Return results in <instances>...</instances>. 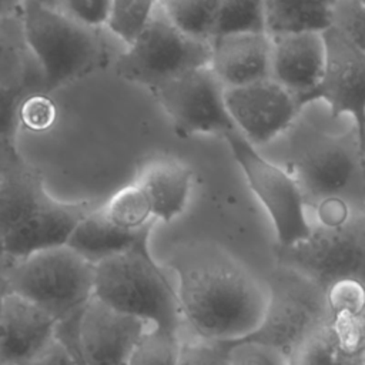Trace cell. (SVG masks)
<instances>
[{
    "instance_id": "7",
    "label": "cell",
    "mask_w": 365,
    "mask_h": 365,
    "mask_svg": "<svg viewBox=\"0 0 365 365\" xmlns=\"http://www.w3.org/2000/svg\"><path fill=\"white\" fill-rule=\"evenodd\" d=\"M211 40L180 30L160 4L141 34L115 63L117 74L150 90L187 71L210 66Z\"/></svg>"
},
{
    "instance_id": "35",
    "label": "cell",
    "mask_w": 365,
    "mask_h": 365,
    "mask_svg": "<svg viewBox=\"0 0 365 365\" xmlns=\"http://www.w3.org/2000/svg\"><path fill=\"white\" fill-rule=\"evenodd\" d=\"M43 94L36 93L29 96L21 106V123H26L27 127L43 128L53 120L54 107Z\"/></svg>"
},
{
    "instance_id": "16",
    "label": "cell",
    "mask_w": 365,
    "mask_h": 365,
    "mask_svg": "<svg viewBox=\"0 0 365 365\" xmlns=\"http://www.w3.org/2000/svg\"><path fill=\"white\" fill-rule=\"evenodd\" d=\"M58 324L46 309L7 291L0 308V364L26 365L56 338Z\"/></svg>"
},
{
    "instance_id": "36",
    "label": "cell",
    "mask_w": 365,
    "mask_h": 365,
    "mask_svg": "<svg viewBox=\"0 0 365 365\" xmlns=\"http://www.w3.org/2000/svg\"><path fill=\"white\" fill-rule=\"evenodd\" d=\"M23 158L16 147V140L0 135V180L10 168H13Z\"/></svg>"
},
{
    "instance_id": "40",
    "label": "cell",
    "mask_w": 365,
    "mask_h": 365,
    "mask_svg": "<svg viewBox=\"0 0 365 365\" xmlns=\"http://www.w3.org/2000/svg\"><path fill=\"white\" fill-rule=\"evenodd\" d=\"M9 265H10V262L0 254V275L4 274V271L9 268Z\"/></svg>"
},
{
    "instance_id": "19",
    "label": "cell",
    "mask_w": 365,
    "mask_h": 365,
    "mask_svg": "<svg viewBox=\"0 0 365 365\" xmlns=\"http://www.w3.org/2000/svg\"><path fill=\"white\" fill-rule=\"evenodd\" d=\"M147 194L155 220L170 222L187 207L192 174L173 155H154L138 165L134 180Z\"/></svg>"
},
{
    "instance_id": "8",
    "label": "cell",
    "mask_w": 365,
    "mask_h": 365,
    "mask_svg": "<svg viewBox=\"0 0 365 365\" xmlns=\"http://www.w3.org/2000/svg\"><path fill=\"white\" fill-rule=\"evenodd\" d=\"M222 137L242 170L251 191L272 221L277 237L275 247H292L308 238L312 222L307 215V204L294 177L265 158L237 128Z\"/></svg>"
},
{
    "instance_id": "33",
    "label": "cell",
    "mask_w": 365,
    "mask_h": 365,
    "mask_svg": "<svg viewBox=\"0 0 365 365\" xmlns=\"http://www.w3.org/2000/svg\"><path fill=\"white\" fill-rule=\"evenodd\" d=\"M227 346L231 365H288L287 356L268 344L242 339Z\"/></svg>"
},
{
    "instance_id": "22",
    "label": "cell",
    "mask_w": 365,
    "mask_h": 365,
    "mask_svg": "<svg viewBox=\"0 0 365 365\" xmlns=\"http://www.w3.org/2000/svg\"><path fill=\"white\" fill-rule=\"evenodd\" d=\"M339 0H264L265 31L279 36L288 33H324L332 26Z\"/></svg>"
},
{
    "instance_id": "6",
    "label": "cell",
    "mask_w": 365,
    "mask_h": 365,
    "mask_svg": "<svg viewBox=\"0 0 365 365\" xmlns=\"http://www.w3.org/2000/svg\"><path fill=\"white\" fill-rule=\"evenodd\" d=\"M278 267L307 278L322 291L339 282H358L365 287V215L336 224H312L304 241L275 247Z\"/></svg>"
},
{
    "instance_id": "5",
    "label": "cell",
    "mask_w": 365,
    "mask_h": 365,
    "mask_svg": "<svg viewBox=\"0 0 365 365\" xmlns=\"http://www.w3.org/2000/svg\"><path fill=\"white\" fill-rule=\"evenodd\" d=\"M20 20L26 44L38 66L44 93L84 76L98 61L101 44L97 30L58 9L26 0Z\"/></svg>"
},
{
    "instance_id": "17",
    "label": "cell",
    "mask_w": 365,
    "mask_h": 365,
    "mask_svg": "<svg viewBox=\"0 0 365 365\" xmlns=\"http://www.w3.org/2000/svg\"><path fill=\"white\" fill-rule=\"evenodd\" d=\"M90 210L93 207L87 201L64 202L50 197L0 242V254L11 264L34 252L66 245L77 224Z\"/></svg>"
},
{
    "instance_id": "42",
    "label": "cell",
    "mask_w": 365,
    "mask_h": 365,
    "mask_svg": "<svg viewBox=\"0 0 365 365\" xmlns=\"http://www.w3.org/2000/svg\"><path fill=\"white\" fill-rule=\"evenodd\" d=\"M0 365H9V364H0Z\"/></svg>"
},
{
    "instance_id": "11",
    "label": "cell",
    "mask_w": 365,
    "mask_h": 365,
    "mask_svg": "<svg viewBox=\"0 0 365 365\" xmlns=\"http://www.w3.org/2000/svg\"><path fill=\"white\" fill-rule=\"evenodd\" d=\"M224 100L235 128L255 148L288 131L302 111L297 98L272 78L225 88Z\"/></svg>"
},
{
    "instance_id": "34",
    "label": "cell",
    "mask_w": 365,
    "mask_h": 365,
    "mask_svg": "<svg viewBox=\"0 0 365 365\" xmlns=\"http://www.w3.org/2000/svg\"><path fill=\"white\" fill-rule=\"evenodd\" d=\"M111 0H61L58 10L73 20L90 27H106Z\"/></svg>"
},
{
    "instance_id": "10",
    "label": "cell",
    "mask_w": 365,
    "mask_h": 365,
    "mask_svg": "<svg viewBox=\"0 0 365 365\" xmlns=\"http://www.w3.org/2000/svg\"><path fill=\"white\" fill-rule=\"evenodd\" d=\"M151 91L180 133L224 135L235 130L225 107V88L210 66L187 71Z\"/></svg>"
},
{
    "instance_id": "29",
    "label": "cell",
    "mask_w": 365,
    "mask_h": 365,
    "mask_svg": "<svg viewBox=\"0 0 365 365\" xmlns=\"http://www.w3.org/2000/svg\"><path fill=\"white\" fill-rule=\"evenodd\" d=\"M78 315L60 322L56 338L26 365H83L76 341Z\"/></svg>"
},
{
    "instance_id": "13",
    "label": "cell",
    "mask_w": 365,
    "mask_h": 365,
    "mask_svg": "<svg viewBox=\"0 0 365 365\" xmlns=\"http://www.w3.org/2000/svg\"><path fill=\"white\" fill-rule=\"evenodd\" d=\"M328 308V319L288 352V365H365V305Z\"/></svg>"
},
{
    "instance_id": "37",
    "label": "cell",
    "mask_w": 365,
    "mask_h": 365,
    "mask_svg": "<svg viewBox=\"0 0 365 365\" xmlns=\"http://www.w3.org/2000/svg\"><path fill=\"white\" fill-rule=\"evenodd\" d=\"M26 0H0V19L17 16Z\"/></svg>"
},
{
    "instance_id": "41",
    "label": "cell",
    "mask_w": 365,
    "mask_h": 365,
    "mask_svg": "<svg viewBox=\"0 0 365 365\" xmlns=\"http://www.w3.org/2000/svg\"><path fill=\"white\" fill-rule=\"evenodd\" d=\"M361 147H362V154H364V158H365V125H364V134H362V138H361Z\"/></svg>"
},
{
    "instance_id": "27",
    "label": "cell",
    "mask_w": 365,
    "mask_h": 365,
    "mask_svg": "<svg viewBox=\"0 0 365 365\" xmlns=\"http://www.w3.org/2000/svg\"><path fill=\"white\" fill-rule=\"evenodd\" d=\"M158 7V0H111L106 27L130 46L147 27Z\"/></svg>"
},
{
    "instance_id": "23",
    "label": "cell",
    "mask_w": 365,
    "mask_h": 365,
    "mask_svg": "<svg viewBox=\"0 0 365 365\" xmlns=\"http://www.w3.org/2000/svg\"><path fill=\"white\" fill-rule=\"evenodd\" d=\"M27 83H38L43 87L38 66L24 40L20 14L3 17L0 19V86Z\"/></svg>"
},
{
    "instance_id": "1",
    "label": "cell",
    "mask_w": 365,
    "mask_h": 365,
    "mask_svg": "<svg viewBox=\"0 0 365 365\" xmlns=\"http://www.w3.org/2000/svg\"><path fill=\"white\" fill-rule=\"evenodd\" d=\"M170 267L184 325L192 336L232 344L254 335L269 305L268 281L210 244L177 250Z\"/></svg>"
},
{
    "instance_id": "14",
    "label": "cell",
    "mask_w": 365,
    "mask_h": 365,
    "mask_svg": "<svg viewBox=\"0 0 365 365\" xmlns=\"http://www.w3.org/2000/svg\"><path fill=\"white\" fill-rule=\"evenodd\" d=\"M138 318L120 312L93 297L77 319V349L84 365H128L147 329Z\"/></svg>"
},
{
    "instance_id": "15",
    "label": "cell",
    "mask_w": 365,
    "mask_h": 365,
    "mask_svg": "<svg viewBox=\"0 0 365 365\" xmlns=\"http://www.w3.org/2000/svg\"><path fill=\"white\" fill-rule=\"evenodd\" d=\"M271 78L289 91L304 108L319 86L327 61L322 33L302 31L272 36Z\"/></svg>"
},
{
    "instance_id": "31",
    "label": "cell",
    "mask_w": 365,
    "mask_h": 365,
    "mask_svg": "<svg viewBox=\"0 0 365 365\" xmlns=\"http://www.w3.org/2000/svg\"><path fill=\"white\" fill-rule=\"evenodd\" d=\"M331 27L365 53V3L359 0H339L334 10Z\"/></svg>"
},
{
    "instance_id": "9",
    "label": "cell",
    "mask_w": 365,
    "mask_h": 365,
    "mask_svg": "<svg viewBox=\"0 0 365 365\" xmlns=\"http://www.w3.org/2000/svg\"><path fill=\"white\" fill-rule=\"evenodd\" d=\"M269 305L259 329L250 341L268 344L285 356L312 329L329 317L327 292L287 268L268 279Z\"/></svg>"
},
{
    "instance_id": "26",
    "label": "cell",
    "mask_w": 365,
    "mask_h": 365,
    "mask_svg": "<svg viewBox=\"0 0 365 365\" xmlns=\"http://www.w3.org/2000/svg\"><path fill=\"white\" fill-rule=\"evenodd\" d=\"M267 33L264 0H220L214 36Z\"/></svg>"
},
{
    "instance_id": "30",
    "label": "cell",
    "mask_w": 365,
    "mask_h": 365,
    "mask_svg": "<svg viewBox=\"0 0 365 365\" xmlns=\"http://www.w3.org/2000/svg\"><path fill=\"white\" fill-rule=\"evenodd\" d=\"M36 93H44L41 84L27 83L19 86H0V135L16 140L21 123V106Z\"/></svg>"
},
{
    "instance_id": "20",
    "label": "cell",
    "mask_w": 365,
    "mask_h": 365,
    "mask_svg": "<svg viewBox=\"0 0 365 365\" xmlns=\"http://www.w3.org/2000/svg\"><path fill=\"white\" fill-rule=\"evenodd\" d=\"M50 197L40 173L24 160L10 168L0 180V242Z\"/></svg>"
},
{
    "instance_id": "12",
    "label": "cell",
    "mask_w": 365,
    "mask_h": 365,
    "mask_svg": "<svg viewBox=\"0 0 365 365\" xmlns=\"http://www.w3.org/2000/svg\"><path fill=\"white\" fill-rule=\"evenodd\" d=\"M322 34L327 46L325 70L307 106L322 101L328 106L331 117H351L361 140L365 125V53L334 27Z\"/></svg>"
},
{
    "instance_id": "24",
    "label": "cell",
    "mask_w": 365,
    "mask_h": 365,
    "mask_svg": "<svg viewBox=\"0 0 365 365\" xmlns=\"http://www.w3.org/2000/svg\"><path fill=\"white\" fill-rule=\"evenodd\" d=\"M101 208L113 225L127 232L143 231L155 220L147 194L135 181L115 191Z\"/></svg>"
},
{
    "instance_id": "4",
    "label": "cell",
    "mask_w": 365,
    "mask_h": 365,
    "mask_svg": "<svg viewBox=\"0 0 365 365\" xmlns=\"http://www.w3.org/2000/svg\"><path fill=\"white\" fill-rule=\"evenodd\" d=\"M3 277L10 292L46 309L58 322L78 315L94 297V264L68 245L14 261Z\"/></svg>"
},
{
    "instance_id": "25",
    "label": "cell",
    "mask_w": 365,
    "mask_h": 365,
    "mask_svg": "<svg viewBox=\"0 0 365 365\" xmlns=\"http://www.w3.org/2000/svg\"><path fill=\"white\" fill-rule=\"evenodd\" d=\"M165 16L185 34L211 40L220 0H158Z\"/></svg>"
},
{
    "instance_id": "39",
    "label": "cell",
    "mask_w": 365,
    "mask_h": 365,
    "mask_svg": "<svg viewBox=\"0 0 365 365\" xmlns=\"http://www.w3.org/2000/svg\"><path fill=\"white\" fill-rule=\"evenodd\" d=\"M9 289H7V285H6V281H4V277H3V274L0 275V308H1V304H3V298H4V295H6V292H7Z\"/></svg>"
},
{
    "instance_id": "21",
    "label": "cell",
    "mask_w": 365,
    "mask_h": 365,
    "mask_svg": "<svg viewBox=\"0 0 365 365\" xmlns=\"http://www.w3.org/2000/svg\"><path fill=\"white\" fill-rule=\"evenodd\" d=\"M151 228L153 225L138 232L123 231L107 220L100 205L90 210L81 218L66 245L77 251L90 262L97 264L107 257L125 251L135 244L148 240Z\"/></svg>"
},
{
    "instance_id": "28",
    "label": "cell",
    "mask_w": 365,
    "mask_h": 365,
    "mask_svg": "<svg viewBox=\"0 0 365 365\" xmlns=\"http://www.w3.org/2000/svg\"><path fill=\"white\" fill-rule=\"evenodd\" d=\"M181 335L147 328L135 345L128 365H177Z\"/></svg>"
},
{
    "instance_id": "18",
    "label": "cell",
    "mask_w": 365,
    "mask_h": 365,
    "mask_svg": "<svg viewBox=\"0 0 365 365\" xmlns=\"http://www.w3.org/2000/svg\"><path fill=\"white\" fill-rule=\"evenodd\" d=\"M271 51L267 33L217 36L211 38L210 68L224 88L247 86L271 78Z\"/></svg>"
},
{
    "instance_id": "43",
    "label": "cell",
    "mask_w": 365,
    "mask_h": 365,
    "mask_svg": "<svg viewBox=\"0 0 365 365\" xmlns=\"http://www.w3.org/2000/svg\"><path fill=\"white\" fill-rule=\"evenodd\" d=\"M359 1H362V3H365V0H359Z\"/></svg>"
},
{
    "instance_id": "32",
    "label": "cell",
    "mask_w": 365,
    "mask_h": 365,
    "mask_svg": "<svg viewBox=\"0 0 365 365\" xmlns=\"http://www.w3.org/2000/svg\"><path fill=\"white\" fill-rule=\"evenodd\" d=\"M177 365H231L228 346L192 335L182 338Z\"/></svg>"
},
{
    "instance_id": "38",
    "label": "cell",
    "mask_w": 365,
    "mask_h": 365,
    "mask_svg": "<svg viewBox=\"0 0 365 365\" xmlns=\"http://www.w3.org/2000/svg\"><path fill=\"white\" fill-rule=\"evenodd\" d=\"M43 6H47V7H51V9H58L60 7V3L61 0H34Z\"/></svg>"
},
{
    "instance_id": "2",
    "label": "cell",
    "mask_w": 365,
    "mask_h": 365,
    "mask_svg": "<svg viewBox=\"0 0 365 365\" xmlns=\"http://www.w3.org/2000/svg\"><path fill=\"white\" fill-rule=\"evenodd\" d=\"M287 171L317 224L365 215V158L355 124L329 131L299 113L288 128Z\"/></svg>"
},
{
    "instance_id": "44",
    "label": "cell",
    "mask_w": 365,
    "mask_h": 365,
    "mask_svg": "<svg viewBox=\"0 0 365 365\" xmlns=\"http://www.w3.org/2000/svg\"><path fill=\"white\" fill-rule=\"evenodd\" d=\"M83 365H84V364H83Z\"/></svg>"
},
{
    "instance_id": "3",
    "label": "cell",
    "mask_w": 365,
    "mask_h": 365,
    "mask_svg": "<svg viewBox=\"0 0 365 365\" xmlns=\"http://www.w3.org/2000/svg\"><path fill=\"white\" fill-rule=\"evenodd\" d=\"M94 297L148 328L181 335L175 287L151 257L148 240L94 264Z\"/></svg>"
}]
</instances>
